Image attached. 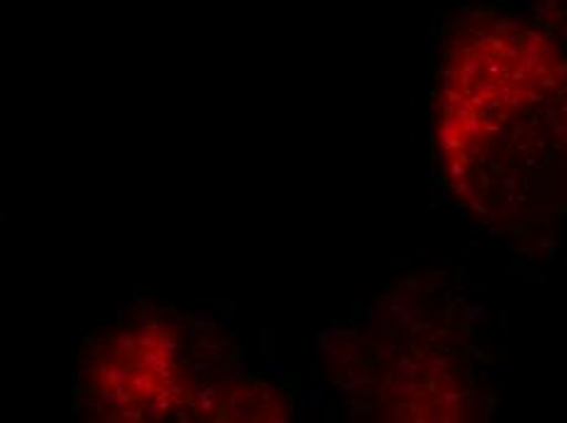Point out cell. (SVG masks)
I'll list each match as a JSON object with an SVG mask.
<instances>
[{"instance_id":"2","label":"cell","mask_w":567,"mask_h":423,"mask_svg":"<svg viewBox=\"0 0 567 423\" xmlns=\"http://www.w3.org/2000/svg\"><path fill=\"white\" fill-rule=\"evenodd\" d=\"M206 352L184 323L142 316L91 345L76 382V409L96 421H204L210 390Z\"/></svg>"},{"instance_id":"1","label":"cell","mask_w":567,"mask_h":423,"mask_svg":"<svg viewBox=\"0 0 567 423\" xmlns=\"http://www.w3.org/2000/svg\"><path fill=\"white\" fill-rule=\"evenodd\" d=\"M548 64L546 40L516 20L475 22L447 52L439 143L451 182L482 214L516 198Z\"/></svg>"}]
</instances>
